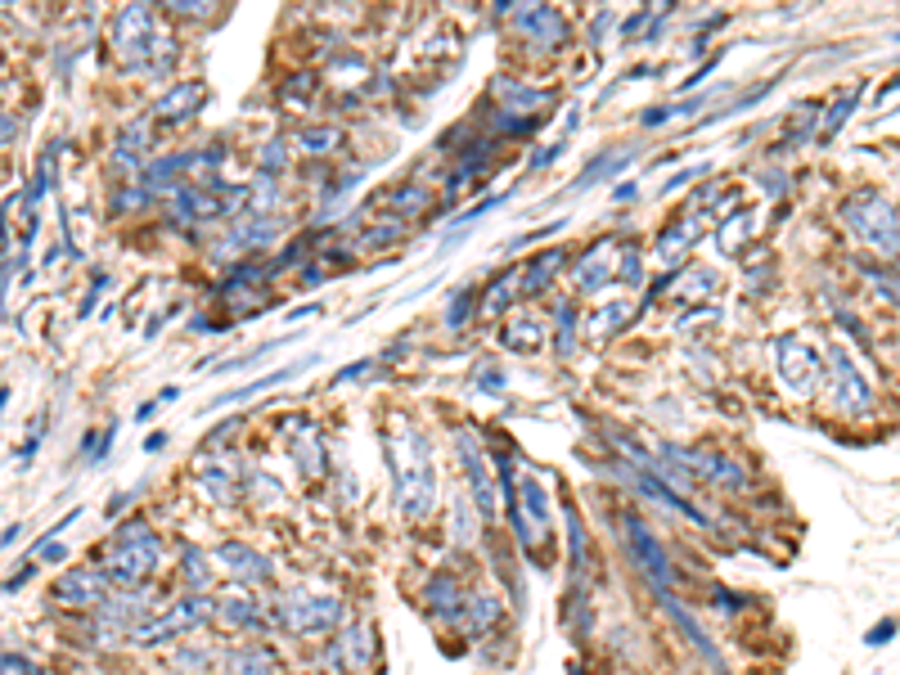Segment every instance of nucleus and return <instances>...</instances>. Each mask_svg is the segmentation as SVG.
<instances>
[{"instance_id":"obj_1","label":"nucleus","mask_w":900,"mask_h":675,"mask_svg":"<svg viewBox=\"0 0 900 675\" xmlns=\"http://www.w3.org/2000/svg\"><path fill=\"white\" fill-rule=\"evenodd\" d=\"M113 54L122 68H131V73H163V68H172L176 59V45L172 37L158 28V14L149 6H126L113 14Z\"/></svg>"},{"instance_id":"obj_2","label":"nucleus","mask_w":900,"mask_h":675,"mask_svg":"<svg viewBox=\"0 0 900 675\" xmlns=\"http://www.w3.org/2000/svg\"><path fill=\"white\" fill-rule=\"evenodd\" d=\"M387 459L396 472V509L405 518H428L437 505V472L428 442L420 433H396L387 437Z\"/></svg>"},{"instance_id":"obj_3","label":"nucleus","mask_w":900,"mask_h":675,"mask_svg":"<svg viewBox=\"0 0 900 675\" xmlns=\"http://www.w3.org/2000/svg\"><path fill=\"white\" fill-rule=\"evenodd\" d=\"M842 221H847V230H851L865 248L882 252L887 261L900 257V221H896V208H891V202H887L873 185L847 194V202H842Z\"/></svg>"},{"instance_id":"obj_4","label":"nucleus","mask_w":900,"mask_h":675,"mask_svg":"<svg viewBox=\"0 0 900 675\" xmlns=\"http://www.w3.org/2000/svg\"><path fill=\"white\" fill-rule=\"evenodd\" d=\"M158 559H163V540L154 536V527H149V522H131V527L113 540V550H108V559H104L100 572H104L108 585L131 590V585H141L145 577H154Z\"/></svg>"},{"instance_id":"obj_5","label":"nucleus","mask_w":900,"mask_h":675,"mask_svg":"<svg viewBox=\"0 0 900 675\" xmlns=\"http://www.w3.org/2000/svg\"><path fill=\"white\" fill-rule=\"evenodd\" d=\"M608 280H631L640 284V252L621 248V239H599L581 261H577V289H603Z\"/></svg>"},{"instance_id":"obj_6","label":"nucleus","mask_w":900,"mask_h":675,"mask_svg":"<svg viewBox=\"0 0 900 675\" xmlns=\"http://www.w3.org/2000/svg\"><path fill=\"white\" fill-rule=\"evenodd\" d=\"M775 365H779V378L797 392V396H810L824 387V356L806 343L801 333H784L779 343H775Z\"/></svg>"},{"instance_id":"obj_7","label":"nucleus","mask_w":900,"mask_h":675,"mask_svg":"<svg viewBox=\"0 0 900 675\" xmlns=\"http://www.w3.org/2000/svg\"><path fill=\"white\" fill-rule=\"evenodd\" d=\"M280 617L293 635L302 640H315L324 631H333L342 622V603L329 599V594H307V590H293L285 603H280Z\"/></svg>"},{"instance_id":"obj_8","label":"nucleus","mask_w":900,"mask_h":675,"mask_svg":"<svg viewBox=\"0 0 900 675\" xmlns=\"http://www.w3.org/2000/svg\"><path fill=\"white\" fill-rule=\"evenodd\" d=\"M824 378H828V401H834L842 415H851V419L856 415H873V387L860 378V370L851 365L847 352H834Z\"/></svg>"},{"instance_id":"obj_9","label":"nucleus","mask_w":900,"mask_h":675,"mask_svg":"<svg viewBox=\"0 0 900 675\" xmlns=\"http://www.w3.org/2000/svg\"><path fill=\"white\" fill-rule=\"evenodd\" d=\"M666 455L675 464H684V468H694V478H703V482H712L721 491H747V482H752L738 459L716 455V450H666Z\"/></svg>"},{"instance_id":"obj_10","label":"nucleus","mask_w":900,"mask_h":675,"mask_svg":"<svg viewBox=\"0 0 900 675\" xmlns=\"http://www.w3.org/2000/svg\"><path fill=\"white\" fill-rule=\"evenodd\" d=\"M621 527H627V550H631V559L649 572V581L666 594L671 585H675V577H671V568H666V554H662V546H658V536L635 518V513H627L621 518Z\"/></svg>"},{"instance_id":"obj_11","label":"nucleus","mask_w":900,"mask_h":675,"mask_svg":"<svg viewBox=\"0 0 900 675\" xmlns=\"http://www.w3.org/2000/svg\"><path fill=\"white\" fill-rule=\"evenodd\" d=\"M207 613H213V603H207V599H198V594H189V599L172 603V608H167V613H163L158 622H149V626H141V631H135V640H141V644L176 640V635H185V631L203 626V622H207Z\"/></svg>"},{"instance_id":"obj_12","label":"nucleus","mask_w":900,"mask_h":675,"mask_svg":"<svg viewBox=\"0 0 900 675\" xmlns=\"http://www.w3.org/2000/svg\"><path fill=\"white\" fill-rule=\"evenodd\" d=\"M514 28H518V37H527V41H536V45H563V37H568L563 19L554 14L549 6L518 10V14H514Z\"/></svg>"},{"instance_id":"obj_13","label":"nucleus","mask_w":900,"mask_h":675,"mask_svg":"<svg viewBox=\"0 0 900 675\" xmlns=\"http://www.w3.org/2000/svg\"><path fill=\"white\" fill-rule=\"evenodd\" d=\"M459 455L468 464V482H473V496H477V513L482 518H496V491H492V478H487V464H482V450L473 437H459Z\"/></svg>"},{"instance_id":"obj_14","label":"nucleus","mask_w":900,"mask_h":675,"mask_svg":"<svg viewBox=\"0 0 900 675\" xmlns=\"http://www.w3.org/2000/svg\"><path fill=\"white\" fill-rule=\"evenodd\" d=\"M198 104H203V86H198V82H180V86H172V91L154 104V117L167 122V126H176V122H189V117L198 113Z\"/></svg>"},{"instance_id":"obj_15","label":"nucleus","mask_w":900,"mask_h":675,"mask_svg":"<svg viewBox=\"0 0 900 675\" xmlns=\"http://www.w3.org/2000/svg\"><path fill=\"white\" fill-rule=\"evenodd\" d=\"M104 572H73V577H63L59 585H54V599L59 603H68V608H91V603H100V594H104Z\"/></svg>"},{"instance_id":"obj_16","label":"nucleus","mask_w":900,"mask_h":675,"mask_svg":"<svg viewBox=\"0 0 900 675\" xmlns=\"http://www.w3.org/2000/svg\"><path fill=\"white\" fill-rule=\"evenodd\" d=\"M518 500H523V509H527V522L518 527V531H523V540H531V536H545V531H549V500H545L540 482H536V478H523V487H518Z\"/></svg>"},{"instance_id":"obj_17","label":"nucleus","mask_w":900,"mask_h":675,"mask_svg":"<svg viewBox=\"0 0 900 675\" xmlns=\"http://www.w3.org/2000/svg\"><path fill=\"white\" fill-rule=\"evenodd\" d=\"M226 671L230 675H280V662H275L270 648H235L226 657Z\"/></svg>"},{"instance_id":"obj_18","label":"nucleus","mask_w":900,"mask_h":675,"mask_svg":"<svg viewBox=\"0 0 900 675\" xmlns=\"http://www.w3.org/2000/svg\"><path fill=\"white\" fill-rule=\"evenodd\" d=\"M694 239H699V217L689 212V217H680V221L658 239V257H662V261H680V252L694 243Z\"/></svg>"},{"instance_id":"obj_19","label":"nucleus","mask_w":900,"mask_h":675,"mask_svg":"<svg viewBox=\"0 0 900 675\" xmlns=\"http://www.w3.org/2000/svg\"><path fill=\"white\" fill-rule=\"evenodd\" d=\"M221 563L235 572V581H261V577L270 572V563L257 559L248 546H226V550H221Z\"/></svg>"},{"instance_id":"obj_20","label":"nucleus","mask_w":900,"mask_h":675,"mask_svg":"<svg viewBox=\"0 0 900 675\" xmlns=\"http://www.w3.org/2000/svg\"><path fill=\"white\" fill-rule=\"evenodd\" d=\"M559 270H563V257L559 252H540L536 261H531V270H523V289L518 293H545V284L554 280V276H559Z\"/></svg>"},{"instance_id":"obj_21","label":"nucleus","mask_w":900,"mask_h":675,"mask_svg":"<svg viewBox=\"0 0 900 675\" xmlns=\"http://www.w3.org/2000/svg\"><path fill=\"white\" fill-rule=\"evenodd\" d=\"M627 320H631V302H612V307H603V311H594L586 320V338H608L617 324H627Z\"/></svg>"},{"instance_id":"obj_22","label":"nucleus","mask_w":900,"mask_h":675,"mask_svg":"<svg viewBox=\"0 0 900 675\" xmlns=\"http://www.w3.org/2000/svg\"><path fill=\"white\" fill-rule=\"evenodd\" d=\"M370 640H374V631H370V622H356L348 635H342V653H348V662L352 666H370Z\"/></svg>"},{"instance_id":"obj_23","label":"nucleus","mask_w":900,"mask_h":675,"mask_svg":"<svg viewBox=\"0 0 900 675\" xmlns=\"http://www.w3.org/2000/svg\"><path fill=\"white\" fill-rule=\"evenodd\" d=\"M338 145H342V131L338 126H311V131L298 135V149L302 154H333Z\"/></svg>"},{"instance_id":"obj_24","label":"nucleus","mask_w":900,"mask_h":675,"mask_svg":"<svg viewBox=\"0 0 900 675\" xmlns=\"http://www.w3.org/2000/svg\"><path fill=\"white\" fill-rule=\"evenodd\" d=\"M217 617L230 622V626H252L257 622V603L248 594H230V599L217 603Z\"/></svg>"},{"instance_id":"obj_25","label":"nucleus","mask_w":900,"mask_h":675,"mask_svg":"<svg viewBox=\"0 0 900 675\" xmlns=\"http://www.w3.org/2000/svg\"><path fill=\"white\" fill-rule=\"evenodd\" d=\"M747 235H752V212H734V217L721 226V252H734Z\"/></svg>"},{"instance_id":"obj_26","label":"nucleus","mask_w":900,"mask_h":675,"mask_svg":"<svg viewBox=\"0 0 900 675\" xmlns=\"http://www.w3.org/2000/svg\"><path fill=\"white\" fill-rule=\"evenodd\" d=\"M496 95H500V100H514L518 108H536V104L549 100V91H527V86H518V82H509V77L496 86Z\"/></svg>"},{"instance_id":"obj_27","label":"nucleus","mask_w":900,"mask_h":675,"mask_svg":"<svg viewBox=\"0 0 900 675\" xmlns=\"http://www.w3.org/2000/svg\"><path fill=\"white\" fill-rule=\"evenodd\" d=\"M505 343H509V347H523V352H531V347L540 343V324H536V320H518V324H509Z\"/></svg>"},{"instance_id":"obj_28","label":"nucleus","mask_w":900,"mask_h":675,"mask_svg":"<svg viewBox=\"0 0 900 675\" xmlns=\"http://www.w3.org/2000/svg\"><path fill=\"white\" fill-rule=\"evenodd\" d=\"M185 572H189V585H194V590H203V585H207V563H203L194 550L185 554Z\"/></svg>"},{"instance_id":"obj_29","label":"nucleus","mask_w":900,"mask_h":675,"mask_svg":"<svg viewBox=\"0 0 900 675\" xmlns=\"http://www.w3.org/2000/svg\"><path fill=\"white\" fill-rule=\"evenodd\" d=\"M856 100H860V95H856V91H851V95H847V100H838V108H834V117H828V122H824V131H834V126H838V122H842V113H851V108H856Z\"/></svg>"},{"instance_id":"obj_30","label":"nucleus","mask_w":900,"mask_h":675,"mask_svg":"<svg viewBox=\"0 0 900 675\" xmlns=\"http://www.w3.org/2000/svg\"><path fill=\"white\" fill-rule=\"evenodd\" d=\"M10 135H14V122H10L6 113H0V145H6V141H10Z\"/></svg>"}]
</instances>
